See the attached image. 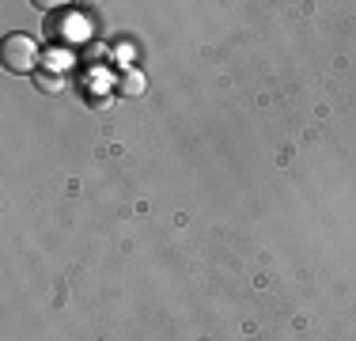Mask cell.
Returning <instances> with one entry per match:
<instances>
[{
  "label": "cell",
  "instance_id": "7a4b0ae2",
  "mask_svg": "<svg viewBox=\"0 0 356 341\" xmlns=\"http://www.w3.org/2000/svg\"><path fill=\"white\" fill-rule=\"evenodd\" d=\"M122 91H125V95H133V91H144V80H140V76H125V80H122Z\"/></svg>",
  "mask_w": 356,
  "mask_h": 341
},
{
  "label": "cell",
  "instance_id": "3957f363",
  "mask_svg": "<svg viewBox=\"0 0 356 341\" xmlns=\"http://www.w3.org/2000/svg\"><path fill=\"white\" fill-rule=\"evenodd\" d=\"M57 84H61V80H57V76H54V80H49V76H38V88H42V91H54Z\"/></svg>",
  "mask_w": 356,
  "mask_h": 341
},
{
  "label": "cell",
  "instance_id": "6da1fadb",
  "mask_svg": "<svg viewBox=\"0 0 356 341\" xmlns=\"http://www.w3.org/2000/svg\"><path fill=\"white\" fill-rule=\"evenodd\" d=\"M0 61H4L8 72H15V76H27V72H35V65H38V46H35V38L31 34H8L4 38V46H0Z\"/></svg>",
  "mask_w": 356,
  "mask_h": 341
}]
</instances>
